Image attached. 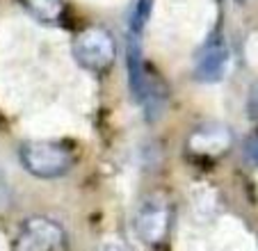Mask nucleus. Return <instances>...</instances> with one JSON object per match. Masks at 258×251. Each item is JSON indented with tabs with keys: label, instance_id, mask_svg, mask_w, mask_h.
Here are the masks:
<instances>
[{
	"label": "nucleus",
	"instance_id": "obj_1",
	"mask_svg": "<svg viewBox=\"0 0 258 251\" xmlns=\"http://www.w3.org/2000/svg\"><path fill=\"white\" fill-rule=\"evenodd\" d=\"M19 160L28 174L53 180L71 169L76 155L62 142H25L19 149Z\"/></svg>",
	"mask_w": 258,
	"mask_h": 251
},
{
	"label": "nucleus",
	"instance_id": "obj_2",
	"mask_svg": "<svg viewBox=\"0 0 258 251\" xmlns=\"http://www.w3.org/2000/svg\"><path fill=\"white\" fill-rule=\"evenodd\" d=\"M73 57L87 71L105 73L117 59V41L105 28H85L73 39Z\"/></svg>",
	"mask_w": 258,
	"mask_h": 251
},
{
	"label": "nucleus",
	"instance_id": "obj_3",
	"mask_svg": "<svg viewBox=\"0 0 258 251\" xmlns=\"http://www.w3.org/2000/svg\"><path fill=\"white\" fill-rule=\"evenodd\" d=\"M12 246L14 251H69V235L59 222L34 215L21 224Z\"/></svg>",
	"mask_w": 258,
	"mask_h": 251
},
{
	"label": "nucleus",
	"instance_id": "obj_4",
	"mask_svg": "<svg viewBox=\"0 0 258 251\" xmlns=\"http://www.w3.org/2000/svg\"><path fill=\"white\" fill-rule=\"evenodd\" d=\"M231 146V133L222 126H201L187 140L190 153L201 158H219L224 155Z\"/></svg>",
	"mask_w": 258,
	"mask_h": 251
},
{
	"label": "nucleus",
	"instance_id": "obj_5",
	"mask_svg": "<svg viewBox=\"0 0 258 251\" xmlns=\"http://www.w3.org/2000/svg\"><path fill=\"white\" fill-rule=\"evenodd\" d=\"M169 210L165 203H156L149 201L144 208L140 210L137 217V233L144 242L149 244H160L169 233Z\"/></svg>",
	"mask_w": 258,
	"mask_h": 251
},
{
	"label": "nucleus",
	"instance_id": "obj_6",
	"mask_svg": "<svg viewBox=\"0 0 258 251\" xmlns=\"http://www.w3.org/2000/svg\"><path fill=\"white\" fill-rule=\"evenodd\" d=\"M229 64H231L229 48L224 44H213L197 59L195 78L199 82H219L229 71Z\"/></svg>",
	"mask_w": 258,
	"mask_h": 251
},
{
	"label": "nucleus",
	"instance_id": "obj_7",
	"mask_svg": "<svg viewBox=\"0 0 258 251\" xmlns=\"http://www.w3.org/2000/svg\"><path fill=\"white\" fill-rule=\"evenodd\" d=\"M23 7L44 23H55L64 14V0H21Z\"/></svg>",
	"mask_w": 258,
	"mask_h": 251
},
{
	"label": "nucleus",
	"instance_id": "obj_8",
	"mask_svg": "<svg viewBox=\"0 0 258 251\" xmlns=\"http://www.w3.org/2000/svg\"><path fill=\"white\" fill-rule=\"evenodd\" d=\"M151 7H153V0H137L135 12H133V23H131V32L140 37L142 30H144L146 21L151 16Z\"/></svg>",
	"mask_w": 258,
	"mask_h": 251
},
{
	"label": "nucleus",
	"instance_id": "obj_9",
	"mask_svg": "<svg viewBox=\"0 0 258 251\" xmlns=\"http://www.w3.org/2000/svg\"><path fill=\"white\" fill-rule=\"evenodd\" d=\"M247 162L256 164V135H251L247 140Z\"/></svg>",
	"mask_w": 258,
	"mask_h": 251
},
{
	"label": "nucleus",
	"instance_id": "obj_10",
	"mask_svg": "<svg viewBox=\"0 0 258 251\" xmlns=\"http://www.w3.org/2000/svg\"><path fill=\"white\" fill-rule=\"evenodd\" d=\"M98 251H126V249H123V246H119V244H114V242H107V244L98 246Z\"/></svg>",
	"mask_w": 258,
	"mask_h": 251
},
{
	"label": "nucleus",
	"instance_id": "obj_11",
	"mask_svg": "<svg viewBox=\"0 0 258 251\" xmlns=\"http://www.w3.org/2000/svg\"><path fill=\"white\" fill-rule=\"evenodd\" d=\"M238 3H244V0H238Z\"/></svg>",
	"mask_w": 258,
	"mask_h": 251
}]
</instances>
